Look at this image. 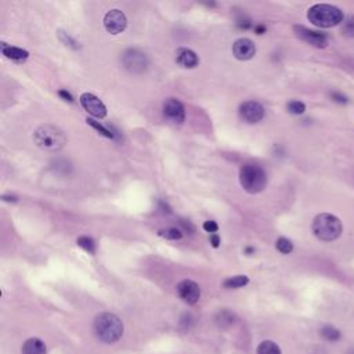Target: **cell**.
Instances as JSON below:
<instances>
[{
  "mask_svg": "<svg viewBox=\"0 0 354 354\" xmlns=\"http://www.w3.org/2000/svg\"><path fill=\"white\" fill-rule=\"evenodd\" d=\"M33 141L43 151L56 152L65 147L68 137L65 131L54 125H42L33 133Z\"/></svg>",
  "mask_w": 354,
  "mask_h": 354,
  "instance_id": "1",
  "label": "cell"
},
{
  "mask_svg": "<svg viewBox=\"0 0 354 354\" xmlns=\"http://www.w3.org/2000/svg\"><path fill=\"white\" fill-rule=\"evenodd\" d=\"M96 336L105 343L118 342L123 335V322L112 313H101L94 320Z\"/></svg>",
  "mask_w": 354,
  "mask_h": 354,
  "instance_id": "2",
  "label": "cell"
},
{
  "mask_svg": "<svg viewBox=\"0 0 354 354\" xmlns=\"http://www.w3.org/2000/svg\"><path fill=\"white\" fill-rule=\"evenodd\" d=\"M308 21L320 28H332L343 21V13L332 4H314L307 11Z\"/></svg>",
  "mask_w": 354,
  "mask_h": 354,
  "instance_id": "3",
  "label": "cell"
},
{
  "mask_svg": "<svg viewBox=\"0 0 354 354\" xmlns=\"http://www.w3.org/2000/svg\"><path fill=\"white\" fill-rule=\"evenodd\" d=\"M313 233L321 241H335L342 234V223L340 220L331 213H321L314 217L311 224Z\"/></svg>",
  "mask_w": 354,
  "mask_h": 354,
  "instance_id": "4",
  "label": "cell"
},
{
  "mask_svg": "<svg viewBox=\"0 0 354 354\" xmlns=\"http://www.w3.org/2000/svg\"><path fill=\"white\" fill-rule=\"evenodd\" d=\"M240 183L246 193L259 194L267 186V175L259 165L245 163L240 169Z\"/></svg>",
  "mask_w": 354,
  "mask_h": 354,
  "instance_id": "5",
  "label": "cell"
},
{
  "mask_svg": "<svg viewBox=\"0 0 354 354\" xmlns=\"http://www.w3.org/2000/svg\"><path fill=\"white\" fill-rule=\"evenodd\" d=\"M122 64L131 74H143L148 69V56L139 48H128L122 56Z\"/></svg>",
  "mask_w": 354,
  "mask_h": 354,
  "instance_id": "6",
  "label": "cell"
},
{
  "mask_svg": "<svg viewBox=\"0 0 354 354\" xmlns=\"http://www.w3.org/2000/svg\"><path fill=\"white\" fill-rule=\"evenodd\" d=\"M163 116L172 125H183L186 121V108L180 100L170 97L163 103Z\"/></svg>",
  "mask_w": 354,
  "mask_h": 354,
  "instance_id": "7",
  "label": "cell"
},
{
  "mask_svg": "<svg viewBox=\"0 0 354 354\" xmlns=\"http://www.w3.org/2000/svg\"><path fill=\"white\" fill-rule=\"evenodd\" d=\"M79 103L83 107L87 113H90L93 118L104 119L107 116V107L105 104L93 93H83L79 97Z\"/></svg>",
  "mask_w": 354,
  "mask_h": 354,
  "instance_id": "8",
  "label": "cell"
},
{
  "mask_svg": "<svg viewBox=\"0 0 354 354\" xmlns=\"http://www.w3.org/2000/svg\"><path fill=\"white\" fill-rule=\"evenodd\" d=\"M176 290L178 298L181 299L184 303L190 305V306L196 305V302L201 298V288H199V285L196 284L195 281L193 280L180 281L177 284Z\"/></svg>",
  "mask_w": 354,
  "mask_h": 354,
  "instance_id": "9",
  "label": "cell"
},
{
  "mask_svg": "<svg viewBox=\"0 0 354 354\" xmlns=\"http://www.w3.org/2000/svg\"><path fill=\"white\" fill-rule=\"evenodd\" d=\"M104 27L107 29V32H110L111 35H118L123 32L126 27H128V19L126 16L123 14V11L119 9L110 10L105 16H104Z\"/></svg>",
  "mask_w": 354,
  "mask_h": 354,
  "instance_id": "10",
  "label": "cell"
},
{
  "mask_svg": "<svg viewBox=\"0 0 354 354\" xmlns=\"http://www.w3.org/2000/svg\"><path fill=\"white\" fill-rule=\"evenodd\" d=\"M293 31H295V33H296V36L299 39H302L303 42L311 45L313 47L324 48V47L328 46V37L324 33H321V32L311 31V29L306 28L303 25H295Z\"/></svg>",
  "mask_w": 354,
  "mask_h": 354,
  "instance_id": "11",
  "label": "cell"
},
{
  "mask_svg": "<svg viewBox=\"0 0 354 354\" xmlns=\"http://www.w3.org/2000/svg\"><path fill=\"white\" fill-rule=\"evenodd\" d=\"M264 107L257 101H245L240 107V115L243 121L248 123H257L264 118Z\"/></svg>",
  "mask_w": 354,
  "mask_h": 354,
  "instance_id": "12",
  "label": "cell"
},
{
  "mask_svg": "<svg viewBox=\"0 0 354 354\" xmlns=\"http://www.w3.org/2000/svg\"><path fill=\"white\" fill-rule=\"evenodd\" d=\"M233 54L240 61H248L256 54V46L253 40L248 37H241L235 40L233 45Z\"/></svg>",
  "mask_w": 354,
  "mask_h": 354,
  "instance_id": "13",
  "label": "cell"
},
{
  "mask_svg": "<svg viewBox=\"0 0 354 354\" xmlns=\"http://www.w3.org/2000/svg\"><path fill=\"white\" fill-rule=\"evenodd\" d=\"M176 63L181 68L186 69H193L199 64V58L196 56L195 51L186 48V47H180L176 50Z\"/></svg>",
  "mask_w": 354,
  "mask_h": 354,
  "instance_id": "14",
  "label": "cell"
},
{
  "mask_svg": "<svg viewBox=\"0 0 354 354\" xmlns=\"http://www.w3.org/2000/svg\"><path fill=\"white\" fill-rule=\"evenodd\" d=\"M1 54L7 60H11L14 63H24V61L28 60L29 51L24 50V48H19V47L10 46L7 43L1 42Z\"/></svg>",
  "mask_w": 354,
  "mask_h": 354,
  "instance_id": "15",
  "label": "cell"
},
{
  "mask_svg": "<svg viewBox=\"0 0 354 354\" xmlns=\"http://www.w3.org/2000/svg\"><path fill=\"white\" fill-rule=\"evenodd\" d=\"M22 354H46V345L37 338H31L22 345Z\"/></svg>",
  "mask_w": 354,
  "mask_h": 354,
  "instance_id": "16",
  "label": "cell"
},
{
  "mask_svg": "<svg viewBox=\"0 0 354 354\" xmlns=\"http://www.w3.org/2000/svg\"><path fill=\"white\" fill-rule=\"evenodd\" d=\"M249 284V278L246 275H234L230 277L223 282V287L225 289H238L242 288L245 285Z\"/></svg>",
  "mask_w": 354,
  "mask_h": 354,
  "instance_id": "17",
  "label": "cell"
},
{
  "mask_svg": "<svg viewBox=\"0 0 354 354\" xmlns=\"http://www.w3.org/2000/svg\"><path fill=\"white\" fill-rule=\"evenodd\" d=\"M78 246H80L84 252L90 253V255H96V242L92 237H87V235H82L76 240Z\"/></svg>",
  "mask_w": 354,
  "mask_h": 354,
  "instance_id": "18",
  "label": "cell"
},
{
  "mask_svg": "<svg viewBox=\"0 0 354 354\" xmlns=\"http://www.w3.org/2000/svg\"><path fill=\"white\" fill-rule=\"evenodd\" d=\"M257 354H281L280 346L271 340H264L257 346Z\"/></svg>",
  "mask_w": 354,
  "mask_h": 354,
  "instance_id": "19",
  "label": "cell"
},
{
  "mask_svg": "<svg viewBox=\"0 0 354 354\" xmlns=\"http://www.w3.org/2000/svg\"><path fill=\"white\" fill-rule=\"evenodd\" d=\"M86 122H87V125H90L92 128H94V129L98 131L100 134H103L104 137H107V139H111V140H113V139L116 137V133H113L112 130H110L108 128H104L103 125L100 123V122L94 121V119H92V118H87V119H86Z\"/></svg>",
  "mask_w": 354,
  "mask_h": 354,
  "instance_id": "20",
  "label": "cell"
},
{
  "mask_svg": "<svg viewBox=\"0 0 354 354\" xmlns=\"http://www.w3.org/2000/svg\"><path fill=\"white\" fill-rule=\"evenodd\" d=\"M320 335L322 336L325 340H331V342H335L340 339V332L336 329L335 326L332 325H325L320 329Z\"/></svg>",
  "mask_w": 354,
  "mask_h": 354,
  "instance_id": "21",
  "label": "cell"
},
{
  "mask_svg": "<svg viewBox=\"0 0 354 354\" xmlns=\"http://www.w3.org/2000/svg\"><path fill=\"white\" fill-rule=\"evenodd\" d=\"M234 320H235V316H234L231 311L228 310H223L217 314L216 317V322L219 326H230L231 324H234Z\"/></svg>",
  "mask_w": 354,
  "mask_h": 354,
  "instance_id": "22",
  "label": "cell"
},
{
  "mask_svg": "<svg viewBox=\"0 0 354 354\" xmlns=\"http://www.w3.org/2000/svg\"><path fill=\"white\" fill-rule=\"evenodd\" d=\"M158 235L162 237V238H166V240H172V241H177V240H181L183 238V233L178 228H175V227L165 228V230H159Z\"/></svg>",
  "mask_w": 354,
  "mask_h": 354,
  "instance_id": "23",
  "label": "cell"
},
{
  "mask_svg": "<svg viewBox=\"0 0 354 354\" xmlns=\"http://www.w3.org/2000/svg\"><path fill=\"white\" fill-rule=\"evenodd\" d=\"M275 248H277L282 255H289L290 252L293 251V243L290 242L288 238L281 237V238L277 240V242H275Z\"/></svg>",
  "mask_w": 354,
  "mask_h": 354,
  "instance_id": "24",
  "label": "cell"
},
{
  "mask_svg": "<svg viewBox=\"0 0 354 354\" xmlns=\"http://www.w3.org/2000/svg\"><path fill=\"white\" fill-rule=\"evenodd\" d=\"M58 37H60V40L65 45V46L71 47V48H74V50H78L79 48V43L75 40L74 37L71 36L68 32H64V31H58Z\"/></svg>",
  "mask_w": 354,
  "mask_h": 354,
  "instance_id": "25",
  "label": "cell"
},
{
  "mask_svg": "<svg viewBox=\"0 0 354 354\" xmlns=\"http://www.w3.org/2000/svg\"><path fill=\"white\" fill-rule=\"evenodd\" d=\"M287 110H288V112H290V113H293V115H302V113H305V111H306V105L302 103V101L292 100V101H289L288 105H287Z\"/></svg>",
  "mask_w": 354,
  "mask_h": 354,
  "instance_id": "26",
  "label": "cell"
},
{
  "mask_svg": "<svg viewBox=\"0 0 354 354\" xmlns=\"http://www.w3.org/2000/svg\"><path fill=\"white\" fill-rule=\"evenodd\" d=\"M342 32L345 36L354 37V16L347 17L346 21L343 22V27H342Z\"/></svg>",
  "mask_w": 354,
  "mask_h": 354,
  "instance_id": "27",
  "label": "cell"
},
{
  "mask_svg": "<svg viewBox=\"0 0 354 354\" xmlns=\"http://www.w3.org/2000/svg\"><path fill=\"white\" fill-rule=\"evenodd\" d=\"M202 227H204V230H205L206 233L210 234H216V231L219 230V225H217V223L213 222V220H208V222H205Z\"/></svg>",
  "mask_w": 354,
  "mask_h": 354,
  "instance_id": "28",
  "label": "cell"
},
{
  "mask_svg": "<svg viewBox=\"0 0 354 354\" xmlns=\"http://www.w3.org/2000/svg\"><path fill=\"white\" fill-rule=\"evenodd\" d=\"M237 27L240 29H248L252 27V22L251 19L248 18V17H240V18L237 19Z\"/></svg>",
  "mask_w": 354,
  "mask_h": 354,
  "instance_id": "29",
  "label": "cell"
},
{
  "mask_svg": "<svg viewBox=\"0 0 354 354\" xmlns=\"http://www.w3.org/2000/svg\"><path fill=\"white\" fill-rule=\"evenodd\" d=\"M331 97L334 98V101H336V103H342V104L347 103V97H346V96H343L342 93H338V92H332V93H331Z\"/></svg>",
  "mask_w": 354,
  "mask_h": 354,
  "instance_id": "30",
  "label": "cell"
},
{
  "mask_svg": "<svg viewBox=\"0 0 354 354\" xmlns=\"http://www.w3.org/2000/svg\"><path fill=\"white\" fill-rule=\"evenodd\" d=\"M58 96H60V97H63L65 101L74 103V97H72V94L69 93V92H66V90H58Z\"/></svg>",
  "mask_w": 354,
  "mask_h": 354,
  "instance_id": "31",
  "label": "cell"
},
{
  "mask_svg": "<svg viewBox=\"0 0 354 354\" xmlns=\"http://www.w3.org/2000/svg\"><path fill=\"white\" fill-rule=\"evenodd\" d=\"M210 243L213 248H219L220 246V237L217 234H210Z\"/></svg>",
  "mask_w": 354,
  "mask_h": 354,
  "instance_id": "32",
  "label": "cell"
},
{
  "mask_svg": "<svg viewBox=\"0 0 354 354\" xmlns=\"http://www.w3.org/2000/svg\"><path fill=\"white\" fill-rule=\"evenodd\" d=\"M255 32L257 33V35H263V33H266V31H267V28L263 25V24H257V25H255Z\"/></svg>",
  "mask_w": 354,
  "mask_h": 354,
  "instance_id": "33",
  "label": "cell"
},
{
  "mask_svg": "<svg viewBox=\"0 0 354 354\" xmlns=\"http://www.w3.org/2000/svg\"><path fill=\"white\" fill-rule=\"evenodd\" d=\"M243 252H245L246 255H253V253L256 252V249H255V248H252V246H246V248L243 249Z\"/></svg>",
  "mask_w": 354,
  "mask_h": 354,
  "instance_id": "34",
  "label": "cell"
},
{
  "mask_svg": "<svg viewBox=\"0 0 354 354\" xmlns=\"http://www.w3.org/2000/svg\"><path fill=\"white\" fill-rule=\"evenodd\" d=\"M3 199H4V201H13V202H16V201H17V198H16V196H7V195L3 196Z\"/></svg>",
  "mask_w": 354,
  "mask_h": 354,
  "instance_id": "35",
  "label": "cell"
},
{
  "mask_svg": "<svg viewBox=\"0 0 354 354\" xmlns=\"http://www.w3.org/2000/svg\"><path fill=\"white\" fill-rule=\"evenodd\" d=\"M347 354H354V349H352V350H350V352H349Z\"/></svg>",
  "mask_w": 354,
  "mask_h": 354,
  "instance_id": "36",
  "label": "cell"
}]
</instances>
